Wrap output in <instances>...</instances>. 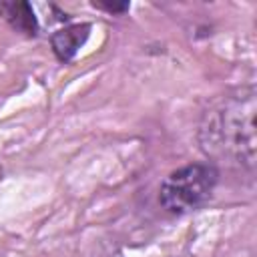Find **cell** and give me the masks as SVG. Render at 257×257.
<instances>
[{"instance_id":"277c9868","label":"cell","mask_w":257,"mask_h":257,"mask_svg":"<svg viewBox=\"0 0 257 257\" xmlns=\"http://www.w3.org/2000/svg\"><path fill=\"white\" fill-rule=\"evenodd\" d=\"M0 14L20 32L36 34L38 30L34 8L28 2H0Z\"/></svg>"},{"instance_id":"7a4b0ae2","label":"cell","mask_w":257,"mask_h":257,"mask_svg":"<svg viewBox=\"0 0 257 257\" xmlns=\"http://www.w3.org/2000/svg\"><path fill=\"white\" fill-rule=\"evenodd\" d=\"M219 179V171L213 163H191L167 175L161 185L159 201L175 215L187 213L203 205Z\"/></svg>"},{"instance_id":"5b68a950","label":"cell","mask_w":257,"mask_h":257,"mask_svg":"<svg viewBox=\"0 0 257 257\" xmlns=\"http://www.w3.org/2000/svg\"><path fill=\"white\" fill-rule=\"evenodd\" d=\"M92 4L106 10V12H124V10H128V2H92Z\"/></svg>"},{"instance_id":"6da1fadb","label":"cell","mask_w":257,"mask_h":257,"mask_svg":"<svg viewBox=\"0 0 257 257\" xmlns=\"http://www.w3.org/2000/svg\"><path fill=\"white\" fill-rule=\"evenodd\" d=\"M255 112L257 92L253 86L221 96L205 114L199 126L201 149L219 163L239 169L255 167Z\"/></svg>"},{"instance_id":"3957f363","label":"cell","mask_w":257,"mask_h":257,"mask_svg":"<svg viewBox=\"0 0 257 257\" xmlns=\"http://www.w3.org/2000/svg\"><path fill=\"white\" fill-rule=\"evenodd\" d=\"M90 34V24H70L60 30H56L50 36V44L58 60L68 62L74 58V54L80 50V46L86 42Z\"/></svg>"}]
</instances>
